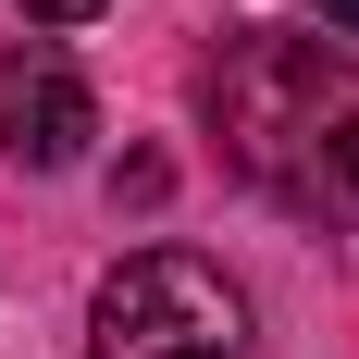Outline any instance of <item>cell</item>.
I'll use <instances>...</instances> for the list:
<instances>
[{"label":"cell","instance_id":"obj_5","mask_svg":"<svg viewBox=\"0 0 359 359\" xmlns=\"http://www.w3.org/2000/svg\"><path fill=\"white\" fill-rule=\"evenodd\" d=\"M37 25H87V13H111V0H25Z\"/></svg>","mask_w":359,"mask_h":359},{"label":"cell","instance_id":"obj_3","mask_svg":"<svg viewBox=\"0 0 359 359\" xmlns=\"http://www.w3.org/2000/svg\"><path fill=\"white\" fill-rule=\"evenodd\" d=\"M87 137H100L87 74H74L62 50H13V62H0V149H13L25 174H62V161H87Z\"/></svg>","mask_w":359,"mask_h":359},{"label":"cell","instance_id":"obj_2","mask_svg":"<svg viewBox=\"0 0 359 359\" xmlns=\"http://www.w3.org/2000/svg\"><path fill=\"white\" fill-rule=\"evenodd\" d=\"M87 347L100 359H248V297L198 248H137V260L100 273Z\"/></svg>","mask_w":359,"mask_h":359},{"label":"cell","instance_id":"obj_6","mask_svg":"<svg viewBox=\"0 0 359 359\" xmlns=\"http://www.w3.org/2000/svg\"><path fill=\"white\" fill-rule=\"evenodd\" d=\"M310 13H323V25H334V37H359V0H310Z\"/></svg>","mask_w":359,"mask_h":359},{"label":"cell","instance_id":"obj_4","mask_svg":"<svg viewBox=\"0 0 359 359\" xmlns=\"http://www.w3.org/2000/svg\"><path fill=\"white\" fill-rule=\"evenodd\" d=\"M161 186H174V161H149V149H137V161H124V174H111V211H124V198H137V211H149V198H161Z\"/></svg>","mask_w":359,"mask_h":359},{"label":"cell","instance_id":"obj_1","mask_svg":"<svg viewBox=\"0 0 359 359\" xmlns=\"http://www.w3.org/2000/svg\"><path fill=\"white\" fill-rule=\"evenodd\" d=\"M211 124H223V161H236L260 198H285V211L359 236V62L248 25L211 62Z\"/></svg>","mask_w":359,"mask_h":359}]
</instances>
